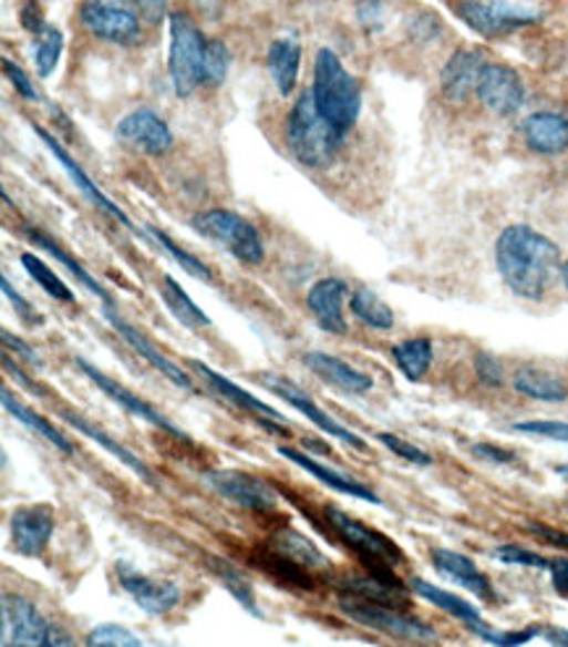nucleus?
Segmentation results:
<instances>
[{
    "instance_id": "obj_61",
    "label": "nucleus",
    "mask_w": 568,
    "mask_h": 647,
    "mask_svg": "<svg viewBox=\"0 0 568 647\" xmlns=\"http://www.w3.org/2000/svg\"><path fill=\"white\" fill-rule=\"evenodd\" d=\"M558 474H566L568 477V466H558Z\"/></svg>"
},
{
    "instance_id": "obj_24",
    "label": "nucleus",
    "mask_w": 568,
    "mask_h": 647,
    "mask_svg": "<svg viewBox=\"0 0 568 647\" xmlns=\"http://www.w3.org/2000/svg\"><path fill=\"white\" fill-rule=\"evenodd\" d=\"M301 362H304L307 368L314 372V376L322 378L330 386H338L341 391L366 393L372 388V378L370 376H364V372L354 370L351 364L343 362V359H338L333 355H326V351H307V355L301 357Z\"/></svg>"
},
{
    "instance_id": "obj_42",
    "label": "nucleus",
    "mask_w": 568,
    "mask_h": 647,
    "mask_svg": "<svg viewBox=\"0 0 568 647\" xmlns=\"http://www.w3.org/2000/svg\"><path fill=\"white\" fill-rule=\"evenodd\" d=\"M147 234L153 236V239L161 244V247L168 251L171 257H174V260L182 265V268L186 270V273H192V276H197V278H203V280H213V273H210V268H207V265L203 263V260H197V257L194 255H189V251L186 249H182L178 247V244L171 239L168 234L165 232H161V228H147Z\"/></svg>"
},
{
    "instance_id": "obj_27",
    "label": "nucleus",
    "mask_w": 568,
    "mask_h": 647,
    "mask_svg": "<svg viewBox=\"0 0 568 647\" xmlns=\"http://www.w3.org/2000/svg\"><path fill=\"white\" fill-rule=\"evenodd\" d=\"M299 63H301V45L297 38H278L270 42L268 48V69L276 88L283 97H289L299 79Z\"/></svg>"
},
{
    "instance_id": "obj_50",
    "label": "nucleus",
    "mask_w": 568,
    "mask_h": 647,
    "mask_svg": "<svg viewBox=\"0 0 568 647\" xmlns=\"http://www.w3.org/2000/svg\"><path fill=\"white\" fill-rule=\"evenodd\" d=\"M0 286H3V294H6V297H9L13 309H17L21 318H24L27 322L38 320V318H34V315H38V312H34V307L24 297H21V294L17 289H13V286L9 284V278H0Z\"/></svg>"
},
{
    "instance_id": "obj_39",
    "label": "nucleus",
    "mask_w": 568,
    "mask_h": 647,
    "mask_svg": "<svg viewBox=\"0 0 568 647\" xmlns=\"http://www.w3.org/2000/svg\"><path fill=\"white\" fill-rule=\"evenodd\" d=\"M213 569L223 579V587H226L251 616H260V608H257V600H255V589H251V585L244 579V574L236 569V566L228 564V561L213 558Z\"/></svg>"
},
{
    "instance_id": "obj_29",
    "label": "nucleus",
    "mask_w": 568,
    "mask_h": 647,
    "mask_svg": "<svg viewBox=\"0 0 568 647\" xmlns=\"http://www.w3.org/2000/svg\"><path fill=\"white\" fill-rule=\"evenodd\" d=\"M270 551H276L278 556L293 561V564H299L301 569H322V566H330L326 556H322L318 545L309 541L307 535H301V532L291 530V527H280L276 535L270 537L268 543Z\"/></svg>"
},
{
    "instance_id": "obj_18",
    "label": "nucleus",
    "mask_w": 568,
    "mask_h": 647,
    "mask_svg": "<svg viewBox=\"0 0 568 647\" xmlns=\"http://www.w3.org/2000/svg\"><path fill=\"white\" fill-rule=\"evenodd\" d=\"M192 368L197 370L199 376H203V378L207 380V383L213 386V391H215V393H220V397L226 399V401H231V404H236L239 409H247L249 414H255L257 420H260L262 425L270 430V433L289 435V428L280 425V420H283V417H280L278 409H272V407L265 404V401L255 399V397H251V393L244 391L241 386H236L234 380H228V378L218 376V372H213L210 368H207V364L197 362V359H192Z\"/></svg>"
},
{
    "instance_id": "obj_60",
    "label": "nucleus",
    "mask_w": 568,
    "mask_h": 647,
    "mask_svg": "<svg viewBox=\"0 0 568 647\" xmlns=\"http://www.w3.org/2000/svg\"><path fill=\"white\" fill-rule=\"evenodd\" d=\"M560 278H564V286L568 289V260L560 265Z\"/></svg>"
},
{
    "instance_id": "obj_16",
    "label": "nucleus",
    "mask_w": 568,
    "mask_h": 647,
    "mask_svg": "<svg viewBox=\"0 0 568 647\" xmlns=\"http://www.w3.org/2000/svg\"><path fill=\"white\" fill-rule=\"evenodd\" d=\"M76 364L79 368H82V372L84 376H87L92 383H95L100 391H105L107 397H111L113 401H116L118 407H124L128 414H134V417H140V420H145V422H149V425H155V428H161V430H165V433H171V435H176V438H182V441H189V438H186V433L182 428H176L174 422L168 420V417H163L161 412H157L155 407H149L145 399H140V397H134L132 391H126L124 386L121 383H116V380L113 378H107L105 372H100L95 364H90L87 359H82V357H76Z\"/></svg>"
},
{
    "instance_id": "obj_31",
    "label": "nucleus",
    "mask_w": 568,
    "mask_h": 647,
    "mask_svg": "<svg viewBox=\"0 0 568 647\" xmlns=\"http://www.w3.org/2000/svg\"><path fill=\"white\" fill-rule=\"evenodd\" d=\"M0 399H3V407L9 409V412L13 414V420H19L21 425H27L30 430H34V433L45 438L48 443H53L55 449H61L63 454H74V445H71V443L66 441V435L59 433V430H55L53 425H50V422L45 420V417L34 414L30 407L21 404V401H19L17 397H13V393L9 391V388H3V391H0Z\"/></svg>"
},
{
    "instance_id": "obj_2",
    "label": "nucleus",
    "mask_w": 568,
    "mask_h": 647,
    "mask_svg": "<svg viewBox=\"0 0 568 647\" xmlns=\"http://www.w3.org/2000/svg\"><path fill=\"white\" fill-rule=\"evenodd\" d=\"M312 95L322 119L338 134L347 136L349 129L357 124L359 113H362V88L330 48L318 50V59H314Z\"/></svg>"
},
{
    "instance_id": "obj_5",
    "label": "nucleus",
    "mask_w": 568,
    "mask_h": 647,
    "mask_svg": "<svg viewBox=\"0 0 568 647\" xmlns=\"http://www.w3.org/2000/svg\"><path fill=\"white\" fill-rule=\"evenodd\" d=\"M453 9L469 30L490 40L506 38L510 32L543 21V11L527 3H514V0H456Z\"/></svg>"
},
{
    "instance_id": "obj_48",
    "label": "nucleus",
    "mask_w": 568,
    "mask_h": 647,
    "mask_svg": "<svg viewBox=\"0 0 568 647\" xmlns=\"http://www.w3.org/2000/svg\"><path fill=\"white\" fill-rule=\"evenodd\" d=\"M3 71H6V76L11 79V84H13V90L19 92L21 97L24 100H32V103H38L40 95H38V90H34V84L30 82V76L21 71L17 63H13L11 59H3Z\"/></svg>"
},
{
    "instance_id": "obj_10",
    "label": "nucleus",
    "mask_w": 568,
    "mask_h": 647,
    "mask_svg": "<svg viewBox=\"0 0 568 647\" xmlns=\"http://www.w3.org/2000/svg\"><path fill=\"white\" fill-rule=\"evenodd\" d=\"M0 624H3V635L0 645L3 647H45L50 624L40 614L32 600L21 598V595L3 593L0 603Z\"/></svg>"
},
{
    "instance_id": "obj_30",
    "label": "nucleus",
    "mask_w": 568,
    "mask_h": 647,
    "mask_svg": "<svg viewBox=\"0 0 568 647\" xmlns=\"http://www.w3.org/2000/svg\"><path fill=\"white\" fill-rule=\"evenodd\" d=\"M343 587L349 589L354 598L370 600V603H383V606H395V603L404 600L406 587H401V582L393 574H375L370 577H349L343 582Z\"/></svg>"
},
{
    "instance_id": "obj_51",
    "label": "nucleus",
    "mask_w": 568,
    "mask_h": 647,
    "mask_svg": "<svg viewBox=\"0 0 568 647\" xmlns=\"http://www.w3.org/2000/svg\"><path fill=\"white\" fill-rule=\"evenodd\" d=\"M539 627H529V629H524V631H490V637H487V643H493V645H524V643H529L531 637L539 635Z\"/></svg>"
},
{
    "instance_id": "obj_22",
    "label": "nucleus",
    "mask_w": 568,
    "mask_h": 647,
    "mask_svg": "<svg viewBox=\"0 0 568 647\" xmlns=\"http://www.w3.org/2000/svg\"><path fill=\"white\" fill-rule=\"evenodd\" d=\"M105 320L111 322L113 330H116V333L121 336V339H124V341L128 343V347H132V349L136 351V355H140L142 359H147V362L153 364V368H155L157 372H161L163 378H168L171 383L178 386V388H184V391H192L194 386H192L189 376H186V372H184L182 368H178V364L171 362V359L165 357L163 351H157V349L153 347V343H149V341L145 339V336L140 333V330H136L134 326H128L126 320H121L118 315L113 312L111 307H105Z\"/></svg>"
},
{
    "instance_id": "obj_28",
    "label": "nucleus",
    "mask_w": 568,
    "mask_h": 647,
    "mask_svg": "<svg viewBox=\"0 0 568 647\" xmlns=\"http://www.w3.org/2000/svg\"><path fill=\"white\" fill-rule=\"evenodd\" d=\"M412 589L416 595H422L424 600H430V603H435L437 608H443L445 614H451V616H456L458 622H464V624H469V627L477 631V635L482 639H487L490 637V627H487L485 622H482V616H479V610L472 606V603H466L458 598V595H451V593H445V589L441 587H435V585H430V582H424V579H412Z\"/></svg>"
},
{
    "instance_id": "obj_15",
    "label": "nucleus",
    "mask_w": 568,
    "mask_h": 647,
    "mask_svg": "<svg viewBox=\"0 0 568 647\" xmlns=\"http://www.w3.org/2000/svg\"><path fill=\"white\" fill-rule=\"evenodd\" d=\"M118 136L145 155H165L174 147V132L149 107H140L118 121Z\"/></svg>"
},
{
    "instance_id": "obj_14",
    "label": "nucleus",
    "mask_w": 568,
    "mask_h": 647,
    "mask_svg": "<svg viewBox=\"0 0 568 647\" xmlns=\"http://www.w3.org/2000/svg\"><path fill=\"white\" fill-rule=\"evenodd\" d=\"M55 530V514L45 503L21 506L11 514V541L21 556H40Z\"/></svg>"
},
{
    "instance_id": "obj_32",
    "label": "nucleus",
    "mask_w": 568,
    "mask_h": 647,
    "mask_svg": "<svg viewBox=\"0 0 568 647\" xmlns=\"http://www.w3.org/2000/svg\"><path fill=\"white\" fill-rule=\"evenodd\" d=\"M61 417H63V420L69 422L71 428L79 430V433H82V435H87V438H92V441H95L97 445H103V449L107 451V454H111V456H116L118 462H124V464L128 466V470H134L136 474H140V477H145V480H153V472H149L147 466L142 464L140 459H136V456L132 454V451L124 449V445H121L118 441H113L111 435H105L103 430L92 425V422L84 420V417H79V414H71V412H63Z\"/></svg>"
},
{
    "instance_id": "obj_59",
    "label": "nucleus",
    "mask_w": 568,
    "mask_h": 647,
    "mask_svg": "<svg viewBox=\"0 0 568 647\" xmlns=\"http://www.w3.org/2000/svg\"><path fill=\"white\" fill-rule=\"evenodd\" d=\"M543 635H545V639H548L550 645H564V647H568V629L548 627V629H543Z\"/></svg>"
},
{
    "instance_id": "obj_56",
    "label": "nucleus",
    "mask_w": 568,
    "mask_h": 647,
    "mask_svg": "<svg viewBox=\"0 0 568 647\" xmlns=\"http://www.w3.org/2000/svg\"><path fill=\"white\" fill-rule=\"evenodd\" d=\"M550 574H552V585L560 595H568V561L556 558L550 561Z\"/></svg>"
},
{
    "instance_id": "obj_53",
    "label": "nucleus",
    "mask_w": 568,
    "mask_h": 647,
    "mask_svg": "<svg viewBox=\"0 0 568 647\" xmlns=\"http://www.w3.org/2000/svg\"><path fill=\"white\" fill-rule=\"evenodd\" d=\"M472 454L485 459V462H493V464H508L514 462V454L506 449H498V445H490V443H479V445H472Z\"/></svg>"
},
{
    "instance_id": "obj_46",
    "label": "nucleus",
    "mask_w": 568,
    "mask_h": 647,
    "mask_svg": "<svg viewBox=\"0 0 568 647\" xmlns=\"http://www.w3.org/2000/svg\"><path fill=\"white\" fill-rule=\"evenodd\" d=\"M516 433H531V435H545L550 441H566L568 443V422H519L514 425Z\"/></svg>"
},
{
    "instance_id": "obj_45",
    "label": "nucleus",
    "mask_w": 568,
    "mask_h": 647,
    "mask_svg": "<svg viewBox=\"0 0 568 647\" xmlns=\"http://www.w3.org/2000/svg\"><path fill=\"white\" fill-rule=\"evenodd\" d=\"M378 441L383 443L385 449H391L395 456L406 459V462H414V464H422V466L433 464V456H430V454H424V451H422V449H416V445L406 443L404 438H399V435H391V433H380V435H378Z\"/></svg>"
},
{
    "instance_id": "obj_3",
    "label": "nucleus",
    "mask_w": 568,
    "mask_h": 647,
    "mask_svg": "<svg viewBox=\"0 0 568 647\" xmlns=\"http://www.w3.org/2000/svg\"><path fill=\"white\" fill-rule=\"evenodd\" d=\"M286 140L293 157L307 168H328L341 147L343 136L322 119L314 103L312 90L301 92L297 105L291 107L289 121H286Z\"/></svg>"
},
{
    "instance_id": "obj_52",
    "label": "nucleus",
    "mask_w": 568,
    "mask_h": 647,
    "mask_svg": "<svg viewBox=\"0 0 568 647\" xmlns=\"http://www.w3.org/2000/svg\"><path fill=\"white\" fill-rule=\"evenodd\" d=\"M3 347H6V351H13V355L24 359L27 364H40V359H38V355H34V349L30 347V343L21 341L19 336H11L9 330H3Z\"/></svg>"
},
{
    "instance_id": "obj_7",
    "label": "nucleus",
    "mask_w": 568,
    "mask_h": 647,
    "mask_svg": "<svg viewBox=\"0 0 568 647\" xmlns=\"http://www.w3.org/2000/svg\"><path fill=\"white\" fill-rule=\"evenodd\" d=\"M326 516H328L330 530H333L335 535L364 561V564H370L375 574H393L391 572L393 566L404 561V553H401V548L391 541V537L364 527L362 522L351 520V516L343 514L341 509L330 506L326 509Z\"/></svg>"
},
{
    "instance_id": "obj_44",
    "label": "nucleus",
    "mask_w": 568,
    "mask_h": 647,
    "mask_svg": "<svg viewBox=\"0 0 568 647\" xmlns=\"http://www.w3.org/2000/svg\"><path fill=\"white\" fill-rule=\"evenodd\" d=\"M493 556L503 561V564H514V566H531V569H550V561L543 558L539 553L524 551L519 545H500V548L493 551Z\"/></svg>"
},
{
    "instance_id": "obj_55",
    "label": "nucleus",
    "mask_w": 568,
    "mask_h": 647,
    "mask_svg": "<svg viewBox=\"0 0 568 647\" xmlns=\"http://www.w3.org/2000/svg\"><path fill=\"white\" fill-rule=\"evenodd\" d=\"M19 19H21V27H24V30L32 32V34H38L48 27L45 19H42V11L34 3H27L24 9H21Z\"/></svg>"
},
{
    "instance_id": "obj_1",
    "label": "nucleus",
    "mask_w": 568,
    "mask_h": 647,
    "mask_svg": "<svg viewBox=\"0 0 568 647\" xmlns=\"http://www.w3.org/2000/svg\"><path fill=\"white\" fill-rule=\"evenodd\" d=\"M495 265L503 284L521 299H543L560 273V249L531 226H508L495 242Z\"/></svg>"
},
{
    "instance_id": "obj_4",
    "label": "nucleus",
    "mask_w": 568,
    "mask_h": 647,
    "mask_svg": "<svg viewBox=\"0 0 568 647\" xmlns=\"http://www.w3.org/2000/svg\"><path fill=\"white\" fill-rule=\"evenodd\" d=\"M171 48H168V74L178 97H189L203 84L205 38L197 24L186 13H171Z\"/></svg>"
},
{
    "instance_id": "obj_13",
    "label": "nucleus",
    "mask_w": 568,
    "mask_h": 647,
    "mask_svg": "<svg viewBox=\"0 0 568 647\" xmlns=\"http://www.w3.org/2000/svg\"><path fill=\"white\" fill-rule=\"evenodd\" d=\"M262 383L268 386L272 393H278V397L283 399L286 404H291L293 409H297V412L304 414L309 422H314V425H318L322 433H328L330 438H335V441H343V443L354 445V449H359V451H366V443L362 441V438H359L357 433H351L349 428H343L341 422H335L330 414L322 412V409L314 404V401L309 399L299 386H293L291 380L278 378V376H262Z\"/></svg>"
},
{
    "instance_id": "obj_12",
    "label": "nucleus",
    "mask_w": 568,
    "mask_h": 647,
    "mask_svg": "<svg viewBox=\"0 0 568 647\" xmlns=\"http://www.w3.org/2000/svg\"><path fill=\"white\" fill-rule=\"evenodd\" d=\"M524 82L506 63H485L477 82V97L495 116H514L524 105Z\"/></svg>"
},
{
    "instance_id": "obj_43",
    "label": "nucleus",
    "mask_w": 568,
    "mask_h": 647,
    "mask_svg": "<svg viewBox=\"0 0 568 647\" xmlns=\"http://www.w3.org/2000/svg\"><path fill=\"white\" fill-rule=\"evenodd\" d=\"M90 647H140L142 637H136L132 629L118 627V624H100L87 635Z\"/></svg>"
},
{
    "instance_id": "obj_20",
    "label": "nucleus",
    "mask_w": 568,
    "mask_h": 647,
    "mask_svg": "<svg viewBox=\"0 0 568 647\" xmlns=\"http://www.w3.org/2000/svg\"><path fill=\"white\" fill-rule=\"evenodd\" d=\"M347 294L349 286L341 278H322L307 294V307L312 309L318 326L328 330V333H347V320H343V299H347Z\"/></svg>"
},
{
    "instance_id": "obj_40",
    "label": "nucleus",
    "mask_w": 568,
    "mask_h": 647,
    "mask_svg": "<svg viewBox=\"0 0 568 647\" xmlns=\"http://www.w3.org/2000/svg\"><path fill=\"white\" fill-rule=\"evenodd\" d=\"M21 265H24L27 273H30L34 284H40L42 286V291L50 294L53 299H61V301H74V294H71V289L63 280L55 276L53 270L48 268L45 263L40 260V257H34V255H21Z\"/></svg>"
},
{
    "instance_id": "obj_34",
    "label": "nucleus",
    "mask_w": 568,
    "mask_h": 647,
    "mask_svg": "<svg viewBox=\"0 0 568 647\" xmlns=\"http://www.w3.org/2000/svg\"><path fill=\"white\" fill-rule=\"evenodd\" d=\"M514 388L524 397L537 399V401H566L568 388L560 383L558 378L548 376V372L539 370H519L514 378Z\"/></svg>"
},
{
    "instance_id": "obj_6",
    "label": "nucleus",
    "mask_w": 568,
    "mask_h": 647,
    "mask_svg": "<svg viewBox=\"0 0 568 647\" xmlns=\"http://www.w3.org/2000/svg\"><path fill=\"white\" fill-rule=\"evenodd\" d=\"M192 228L197 234L207 236V239L218 242L220 247H226L236 260L247 265H260L265 260V247L257 228L234 210L213 207V210L197 213L192 218Z\"/></svg>"
},
{
    "instance_id": "obj_17",
    "label": "nucleus",
    "mask_w": 568,
    "mask_h": 647,
    "mask_svg": "<svg viewBox=\"0 0 568 647\" xmlns=\"http://www.w3.org/2000/svg\"><path fill=\"white\" fill-rule=\"evenodd\" d=\"M118 582L128 598H132L142 610H147V614L155 616L168 614V610L182 600V589H178L174 582L153 579L147 577V574L128 569L126 564H118Z\"/></svg>"
},
{
    "instance_id": "obj_47",
    "label": "nucleus",
    "mask_w": 568,
    "mask_h": 647,
    "mask_svg": "<svg viewBox=\"0 0 568 647\" xmlns=\"http://www.w3.org/2000/svg\"><path fill=\"white\" fill-rule=\"evenodd\" d=\"M474 370H477V376L485 386H490V388L503 386V368L493 355H485V351L477 355V359H474Z\"/></svg>"
},
{
    "instance_id": "obj_26",
    "label": "nucleus",
    "mask_w": 568,
    "mask_h": 647,
    "mask_svg": "<svg viewBox=\"0 0 568 647\" xmlns=\"http://www.w3.org/2000/svg\"><path fill=\"white\" fill-rule=\"evenodd\" d=\"M278 454L283 456V459H289V462H293L297 466H301V470H307L309 474H314V477H318L320 483H326L328 487H333V491H338V493L351 495V499H362V501H370V503H380V499H378L375 493L370 491V487H364L362 483H357V480L347 477V474L328 470L326 464L314 462L312 456L301 454V451H297V449H289V445H280Z\"/></svg>"
},
{
    "instance_id": "obj_8",
    "label": "nucleus",
    "mask_w": 568,
    "mask_h": 647,
    "mask_svg": "<svg viewBox=\"0 0 568 647\" xmlns=\"http://www.w3.org/2000/svg\"><path fill=\"white\" fill-rule=\"evenodd\" d=\"M79 21L92 38L111 45H134L142 38L140 13L126 0H84Z\"/></svg>"
},
{
    "instance_id": "obj_9",
    "label": "nucleus",
    "mask_w": 568,
    "mask_h": 647,
    "mask_svg": "<svg viewBox=\"0 0 568 647\" xmlns=\"http://www.w3.org/2000/svg\"><path fill=\"white\" fill-rule=\"evenodd\" d=\"M343 614H347L351 622L364 624V627L383 631V635L399 637V639H435V631L427 627V624L416 622L412 616L399 614L391 606H383V603H370L362 598H341Z\"/></svg>"
},
{
    "instance_id": "obj_57",
    "label": "nucleus",
    "mask_w": 568,
    "mask_h": 647,
    "mask_svg": "<svg viewBox=\"0 0 568 647\" xmlns=\"http://www.w3.org/2000/svg\"><path fill=\"white\" fill-rule=\"evenodd\" d=\"M529 530L535 532V535L545 537V541H550V543L564 545V548H568V535H566V532H556V530H548V527H539V524H531Z\"/></svg>"
},
{
    "instance_id": "obj_21",
    "label": "nucleus",
    "mask_w": 568,
    "mask_h": 647,
    "mask_svg": "<svg viewBox=\"0 0 568 647\" xmlns=\"http://www.w3.org/2000/svg\"><path fill=\"white\" fill-rule=\"evenodd\" d=\"M485 61L477 50H456L441 71V90L451 103H466L474 92Z\"/></svg>"
},
{
    "instance_id": "obj_33",
    "label": "nucleus",
    "mask_w": 568,
    "mask_h": 647,
    "mask_svg": "<svg viewBox=\"0 0 568 647\" xmlns=\"http://www.w3.org/2000/svg\"><path fill=\"white\" fill-rule=\"evenodd\" d=\"M161 297L165 301V307L174 312V318L178 322H184L186 328H207L210 326V318L194 305L189 294L184 291V286L178 284L174 276H165L163 278V289H161Z\"/></svg>"
},
{
    "instance_id": "obj_49",
    "label": "nucleus",
    "mask_w": 568,
    "mask_h": 647,
    "mask_svg": "<svg viewBox=\"0 0 568 647\" xmlns=\"http://www.w3.org/2000/svg\"><path fill=\"white\" fill-rule=\"evenodd\" d=\"M357 17L366 30H380L385 24V6L383 0H362L357 6Z\"/></svg>"
},
{
    "instance_id": "obj_25",
    "label": "nucleus",
    "mask_w": 568,
    "mask_h": 647,
    "mask_svg": "<svg viewBox=\"0 0 568 647\" xmlns=\"http://www.w3.org/2000/svg\"><path fill=\"white\" fill-rule=\"evenodd\" d=\"M433 561H435V569L456 582V585L466 587L482 600H495V589L490 585V579H487L485 574L474 566L472 558H466L462 556V553L448 551V548H435Z\"/></svg>"
},
{
    "instance_id": "obj_54",
    "label": "nucleus",
    "mask_w": 568,
    "mask_h": 647,
    "mask_svg": "<svg viewBox=\"0 0 568 647\" xmlns=\"http://www.w3.org/2000/svg\"><path fill=\"white\" fill-rule=\"evenodd\" d=\"M136 13L147 24H161L165 17V0H136Z\"/></svg>"
},
{
    "instance_id": "obj_11",
    "label": "nucleus",
    "mask_w": 568,
    "mask_h": 647,
    "mask_svg": "<svg viewBox=\"0 0 568 647\" xmlns=\"http://www.w3.org/2000/svg\"><path fill=\"white\" fill-rule=\"evenodd\" d=\"M205 483L226 501H231L241 509H249V512H272L278 503L276 491L265 480L255 477L249 472L210 470L205 472Z\"/></svg>"
},
{
    "instance_id": "obj_36",
    "label": "nucleus",
    "mask_w": 568,
    "mask_h": 647,
    "mask_svg": "<svg viewBox=\"0 0 568 647\" xmlns=\"http://www.w3.org/2000/svg\"><path fill=\"white\" fill-rule=\"evenodd\" d=\"M30 239H32L34 244H38V247H42V249H48V251H50V255H53V257H55V260H59V263L63 265V268H69L71 273H74V276H76L79 280H82V286H87V289H90L92 294H95V297H100V299H103V301H105V307H113V301H111V297H107V294H105V289H103V286H100V284H97V280H95V278H92V276H90V273H87V270H84V268H82V265H79V263L74 260V257H71V255H69V251H66V249H63V247H59V244H55L53 239H50V236H45V234H42V232H34V228H30Z\"/></svg>"
},
{
    "instance_id": "obj_35",
    "label": "nucleus",
    "mask_w": 568,
    "mask_h": 647,
    "mask_svg": "<svg viewBox=\"0 0 568 647\" xmlns=\"http://www.w3.org/2000/svg\"><path fill=\"white\" fill-rule=\"evenodd\" d=\"M393 359L399 364V370L404 372L409 380L424 378V372L433 364V341L430 339H412L404 343H395Z\"/></svg>"
},
{
    "instance_id": "obj_19",
    "label": "nucleus",
    "mask_w": 568,
    "mask_h": 647,
    "mask_svg": "<svg viewBox=\"0 0 568 647\" xmlns=\"http://www.w3.org/2000/svg\"><path fill=\"white\" fill-rule=\"evenodd\" d=\"M38 134H40V140H42V142H45V145H48V150H50V153H53V155H55V161H59V163L63 165V171H66V174H69V178H71V182H74V184H76V189H79V192H82V194H84V197H87V199H90V203L97 207V210H103V213H107V215H111V218H113V220H118V223H121V226H126V228H134V223H132V220H128V215H126L124 210H121V207H118L116 203H113V199H107V197H105V194H103V192H100V186H97L95 182H92V178H90L87 174H84V168H82V165H79V163L74 161V157H71V155L66 153V147H63V145H61V142H59V140H55V136H53V134H48V132H45V129H40V126H38Z\"/></svg>"
},
{
    "instance_id": "obj_38",
    "label": "nucleus",
    "mask_w": 568,
    "mask_h": 647,
    "mask_svg": "<svg viewBox=\"0 0 568 647\" xmlns=\"http://www.w3.org/2000/svg\"><path fill=\"white\" fill-rule=\"evenodd\" d=\"M34 66H38L40 76H50L59 66L63 53V34L55 27H45V30L34 34Z\"/></svg>"
},
{
    "instance_id": "obj_58",
    "label": "nucleus",
    "mask_w": 568,
    "mask_h": 647,
    "mask_svg": "<svg viewBox=\"0 0 568 647\" xmlns=\"http://www.w3.org/2000/svg\"><path fill=\"white\" fill-rule=\"evenodd\" d=\"M61 645H74V639H71L61 627H55V624H50L45 647H61Z\"/></svg>"
},
{
    "instance_id": "obj_41",
    "label": "nucleus",
    "mask_w": 568,
    "mask_h": 647,
    "mask_svg": "<svg viewBox=\"0 0 568 647\" xmlns=\"http://www.w3.org/2000/svg\"><path fill=\"white\" fill-rule=\"evenodd\" d=\"M228 63H231V53H228L226 42L207 40L205 61H203V82L210 84V88H220V84L226 82Z\"/></svg>"
},
{
    "instance_id": "obj_23",
    "label": "nucleus",
    "mask_w": 568,
    "mask_h": 647,
    "mask_svg": "<svg viewBox=\"0 0 568 647\" xmlns=\"http://www.w3.org/2000/svg\"><path fill=\"white\" fill-rule=\"evenodd\" d=\"M524 142L539 155H560L568 150V119L560 113L539 111L524 119Z\"/></svg>"
},
{
    "instance_id": "obj_37",
    "label": "nucleus",
    "mask_w": 568,
    "mask_h": 647,
    "mask_svg": "<svg viewBox=\"0 0 568 647\" xmlns=\"http://www.w3.org/2000/svg\"><path fill=\"white\" fill-rule=\"evenodd\" d=\"M351 312L357 315L359 320L364 322V326L375 328V330H391L393 328V309L385 305L383 299L378 297V294L372 291H357L354 297H351Z\"/></svg>"
}]
</instances>
